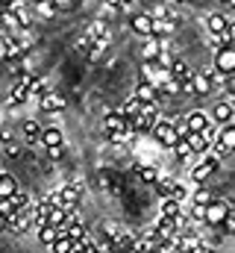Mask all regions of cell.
<instances>
[{
  "label": "cell",
  "instance_id": "5b68a950",
  "mask_svg": "<svg viewBox=\"0 0 235 253\" xmlns=\"http://www.w3.org/2000/svg\"><path fill=\"white\" fill-rule=\"evenodd\" d=\"M215 71L224 74V77L235 74V44H227L215 53Z\"/></svg>",
  "mask_w": 235,
  "mask_h": 253
},
{
  "label": "cell",
  "instance_id": "c3c4849f",
  "mask_svg": "<svg viewBox=\"0 0 235 253\" xmlns=\"http://www.w3.org/2000/svg\"><path fill=\"white\" fill-rule=\"evenodd\" d=\"M118 253H132V251H118Z\"/></svg>",
  "mask_w": 235,
  "mask_h": 253
},
{
  "label": "cell",
  "instance_id": "30bf717a",
  "mask_svg": "<svg viewBox=\"0 0 235 253\" xmlns=\"http://www.w3.org/2000/svg\"><path fill=\"white\" fill-rule=\"evenodd\" d=\"M129 27H132V33H135V36L150 39V33H153V18H150L147 12H138V15H132V18H129Z\"/></svg>",
  "mask_w": 235,
  "mask_h": 253
},
{
  "label": "cell",
  "instance_id": "8d00e7d4",
  "mask_svg": "<svg viewBox=\"0 0 235 253\" xmlns=\"http://www.w3.org/2000/svg\"><path fill=\"white\" fill-rule=\"evenodd\" d=\"M179 88H182V85H179L176 80H168V83H162V91H165V94H176Z\"/></svg>",
  "mask_w": 235,
  "mask_h": 253
},
{
  "label": "cell",
  "instance_id": "d4e9b609",
  "mask_svg": "<svg viewBox=\"0 0 235 253\" xmlns=\"http://www.w3.org/2000/svg\"><path fill=\"white\" fill-rule=\"evenodd\" d=\"M33 12H36L39 18H47V21H50V18L56 15V6H53L50 0H39V3H33Z\"/></svg>",
  "mask_w": 235,
  "mask_h": 253
},
{
  "label": "cell",
  "instance_id": "52a82bcc",
  "mask_svg": "<svg viewBox=\"0 0 235 253\" xmlns=\"http://www.w3.org/2000/svg\"><path fill=\"white\" fill-rule=\"evenodd\" d=\"M188 91H194V94L206 97V94L212 91V71H209V68L194 71V77H191V83H188Z\"/></svg>",
  "mask_w": 235,
  "mask_h": 253
},
{
  "label": "cell",
  "instance_id": "d6986e66",
  "mask_svg": "<svg viewBox=\"0 0 235 253\" xmlns=\"http://www.w3.org/2000/svg\"><path fill=\"white\" fill-rule=\"evenodd\" d=\"M182 121H185V126H188V132H200V129H206V126L212 124V118H209L206 112H188Z\"/></svg>",
  "mask_w": 235,
  "mask_h": 253
},
{
  "label": "cell",
  "instance_id": "7bdbcfd3",
  "mask_svg": "<svg viewBox=\"0 0 235 253\" xmlns=\"http://www.w3.org/2000/svg\"><path fill=\"white\" fill-rule=\"evenodd\" d=\"M6 153H9V156H21V144H18V141H9V144H6Z\"/></svg>",
  "mask_w": 235,
  "mask_h": 253
},
{
  "label": "cell",
  "instance_id": "d6a6232c",
  "mask_svg": "<svg viewBox=\"0 0 235 253\" xmlns=\"http://www.w3.org/2000/svg\"><path fill=\"white\" fill-rule=\"evenodd\" d=\"M9 200H12V206H15V209H30V197H27V194H24L21 189L15 191Z\"/></svg>",
  "mask_w": 235,
  "mask_h": 253
},
{
  "label": "cell",
  "instance_id": "4316f807",
  "mask_svg": "<svg viewBox=\"0 0 235 253\" xmlns=\"http://www.w3.org/2000/svg\"><path fill=\"white\" fill-rule=\"evenodd\" d=\"M118 112H120V115H123L126 121H129V118H135V115L141 112V100H135V97H129V100H126V103H123V106H120Z\"/></svg>",
  "mask_w": 235,
  "mask_h": 253
},
{
  "label": "cell",
  "instance_id": "816d5d0a",
  "mask_svg": "<svg viewBox=\"0 0 235 253\" xmlns=\"http://www.w3.org/2000/svg\"><path fill=\"white\" fill-rule=\"evenodd\" d=\"M174 3H182V0H174Z\"/></svg>",
  "mask_w": 235,
  "mask_h": 253
},
{
  "label": "cell",
  "instance_id": "836d02e7",
  "mask_svg": "<svg viewBox=\"0 0 235 253\" xmlns=\"http://www.w3.org/2000/svg\"><path fill=\"white\" fill-rule=\"evenodd\" d=\"M171 150L176 153V159H188V156H191V147H188V141H185V138H179Z\"/></svg>",
  "mask_w": 235,
  "mask_h": 253
},
{
  "label": "cell",
  "instance_id": "9c48e42d",
  "mask_svg": "<svg viewBox=\"0 0 235 253\" xmlns=\"http://www.w3.org/2000/svg\"><path fill=\"white\" fill-rule=\"evenodd\" d=\"M168 74H171V80H176L185 91H188V83H191V77H194V71L188 68V62H182V59H174L171 68H168Z\"/></svg>",
  "mask_w": 235,
  "mask_h": 253
},
{
  "label": "cell",
  "instance_id": "8fae6325",
  "mask_svg": "<svg viewBox=\"0 0 235 253\" xmlns=\"http://www.w3.org/2000/svg\"><path fill=\"white\" fill-rule=\"evenodd\" d=\"M30 227H33V209H18L6 230H12V233H18V236H21V233H27Z\"/></svg>",
  "mask_w": 235,
  "mask_h": 253
},
{
  "label": "cell",
  "instance_id": "cb8c5ba5",
  "mask_svg": "<svg viewBox=\"0 0 235 253\" xmlns=\"http://www.w3.org/2000/svg\"><path fill=\"white\" fill-rule=\"evenodd\" d=\"M56 239H59V230H56V227H50V224L39 227V242H41L44 248H50V245H53Z\"/></svg>",
  "mask_w": 235,
  "mask_h": 253
},
{
  "label": "cell",
  "instance_id": "ffe728a7",
  "mask_svg": "<svg viewBox=\"0 0 235 253\" xmlns=\"http://www.w3.org/2000/svg\"><path fill=\"white\" fill-rule=\"evenodd\" d=\"M174 24H176L174 18H153V33H150V36L165 42V39L174 33Z\"/></svg>",
  "mask_w": 235,
  "mask_h": 253
},
{
  "label": "cell",
  "instance_id": "f1b7e54d",
  "mask_svg": "<svg viewBox=\"0 0 235 253\" xmlns=\"http://www.w3.org/2000/svg\"><path fill=\"white\" fill-rule=\"evenodd\" d=\"M138 177H141V183H150V186L159 183V171H156V165H141V168H138Z\"/></svg>",
  "mask_w": 235,
  "mask_h": 253
},
{
  "label": "cell",
  "instance_id": "f546056e",
  "mask_svg": "<svg viewBox=\"0 0 235 253\" xmlns=\"http://www.w3.org/2000/svg\"><path fill=\"white\" fill-rule=\"evenodd\" d=\"M212 200H215V194H212V191L206 189V186H200V189L194 191V206H200V209H206V206H209Z\"/></svg>",
  "mask_w": 235,
  "mask_h": 253
},
{
  "label": "cell",
  "instance_id": "ba28073f",
  "mask_svg": "<svg viewBox=\"0 0 235 253\" xmlns=\"http://www.w3.org/2000/svg\"><path fill=\"white\" fill-rule=\"evenodd\" d=\"M85 39H88V42H103V44H109V42H112V30H109L106 21H91L88 30H85Z\"/></svg>",
  "mask_w": 235,
  "mask_h": 253
},
{
  "label": "cell",
  "instance_id": "3957f363",
  "mask_svg": "<svg viewBox=\"0 0 235 253\" xmlns=\"http://www.w3.org/2000/svg\"><path fill=\"white\" fill-rule=\"evenodd\" d=\"M215 156H230L235 153V124H224L221 126V132H218V138H215Z\"/></svg>",
  "mask_w": 235,
  "mask_h": 253
},
{
  "label": "cell",
  "instance_id": "4dcf8cb0",
  "mask_svg": "<svg viewBox=\"0 0 235 253\" xmlns=\"http://www.w3.org/2000/svg\"><path fill=\"white\" fill-rule=\"evenodd\" d=\"M162 215H165V218H179V215H182V212H179V200H171V197L162 200Z\"/></svg>",
  "mask_w": 235,
  "mask_h": 253
},
{
  "label": "cell",
  "instance_id": "11a10c76",
  "mask_svg": "<svg viewBox=\"0 0 235 253\" xmlns=\"http://www.w3.org/2000/svg\"><path fill=\"white\" fill-rule=\"evenodd\" d=\"M0 174H3V171H0Z\"/></svg>",
  "mask_w": 235,
  "mask_h": 253
},
{
  "label": "cell",
  "instance_id": "bcb514c9",
  "mask_svg": "<svg viewBox=\"0 0 235 253\" xmlns=\"http://www.w3.org/2000/svg\"><path fill=\"white\" fill-rule=\"evenodd\" d=\"M6 227H9V218H6V215H3V212H0V233H3V230H6Z\"/></svg>",
  "mask_w": 235,
  "mask_h": 253
},
{
  "label": "cell",
  "instance_id": "ac0fdd59",
  "mask_svg": "<svg viewBox=\"0 0 235 253\" xmlns=\"http://www.w3.org/2000/svg\"><path fill=\"white\" fill-rule=\"evenodd\" d=\"M39 144H44V147H59V144H65V135H62L59 126H41Z\"/></svg>",
  "mask_w": 235,
  "mask_h": 253
},
{
  "label": "cell",
  "instance_id": "f6af8a7d",
  "mask_svg": "<svg viewBox=\"0 0 235 253\" xmlns=\"http://www.w3.org/2000/svg\"><path fill=\"white\" fill-rule=\"evenodd\" d=\"M227 88L235 94V74H230V77H227Z\"/></svg>",
  "mask_w": 235,
  "mask_h": 253
},
{
  "label": "cell",
  "instance_id": "484cf974",
  "mask_svg": "<svg viewBox=\"0 0 235 253\" xmlns=\"http://www.w3.org/2000/svg\"><path fill=\"white\" fill-rule=\"evenodd\" d=\"M50 251H53V253H74V242H71V239L59 230V239L50 245Z\"/></svg>",
  "mask_w": 235,
  "mask_h": 253
},
{
  "label": "cell",
  "instance_id": "d590c367",
  "mask_svg": "<svg viewBox=\"0 0 235 253\" xmlns=\"http://www.w3.org/2000/svg\"><path fill=\"white\" fill-rule=\"evenodd\" d=\"M209 42H212V44H215V47H218V50H221V47H227V44H230V39H227V33H221V36H209Z\"/></svg>",
  "mask_w": 235,
  "mask_h": 253
},
{
  "label": "cell",
  "instance_id": "7402d4cb",
  "mask_svg": "<svg viewBox=\"0 0 235 253\" xmlns=\"http://www.w3.org/2000/svg\"><path fill=\"white\" fill-rule=\"evenodd\" d=\"M15 191H18V180H15V177H9V174H0V200L12 197Z\"/></svg>",
  "mask_w": 235,
  "mask_h": 253
},
{
  "label": "cell",
  "instance_id": "4fadbf2b",
  "mask_svg": "<svg viewBox=\"0 0 235 253\" xmlns=\"http://www.w3.org/2000/svg\"><path fill=\"white\" fill-rule=\"evenodd\" d=\"M212 121H215V124H233L235 121L233 103H230V100H221V103L212 109Z\"/></svg>",
  "mask_w": 235,
  "mask_h": 253
},
{
  "label": "cell",
  "instance_id": "83f0119b",
  "mask_svg": "<svg viewBox=\"0 0 235 253\" xmlns=\"http://www.w3.org/2000/svg\"><path fill=\"white\" fill-rule=\"evenodd\" d=\"M185 141H188V147H191V156H194V153H209V144L200 138V132H191Z\"/></svg>",
  "mask_w": 235,
  "mask_h": 253
},
{
  "label": "cell",
  "instance_id": "1f68e13d",
  "mask_svg": "<svg viewBox=\"0 0 235 253\" xmlns=\"http://www.w3.org/2000/svg\"><path fill=\"white\" fill-rule=\"evenodd\" d=\"M218 132H221V126L212 121V124L206 126V129H200V138H203V141H206V144L212 147V144H215V138H218Z\"/></svg>",
  "mask_w": 235,
  "mask_h": 253
},
{
  "label": "cell",
  "instance_id": "7a4b0ae2",
  "mask_svg": "<svg viewBox=\"0 0 235 253\" xmlns=\"http://www.w3.org/2000/svg\"><path fill=\"white\" fill-rule=\"evenodd\" d=\"M230 209H233V206H230L227 200H218V197H215V200L203 209V221H206L209 227H221V224L230 218Z\"/></svg>",
  "mask_w": 235,
  "mask_h": 253
},
{
  "label": "cell",
  "instance_id": "603a6c76",
  "mask_svg": "<svg viewBox=\"0 0 235 253\" xmlns=\"http://www.w3.org/2000/svg\"><path fill=\"white\" fill-rule=\"evenodd\" d=\"M24 138L30 141V144H39V138H41V126H39V121H24Z\"/></svg>",
  "mask_w": 235,
  "mask_h": 253
},
{
  "label": "cell",
  "instance_id": "ee69618b",
  "mask_svg": "<svg viewBox=\"0 0 235 253\" xmlns=\"http://www.w3.org/2000/svg\"><path fill=\"white\" fill-rule=\"evenodd\" d=\"M227 39H230V44H235V21L227 27Z\"/></svg>",
  "mask_w": 235,
  "mask_h": 253
},
{
  "label": "cell",
  "instance_id": "2e32d148",
  "mask_svg": "<svg viewBox=\"0 0 235 253\" xmlns=\"http://www.w3.org/2000/svg\"><path fill=\"white\" fill-rule=\"evenodd\" d=\"M135 100H141V103H156L159 100V88L156 85H150L147 80H141L138 85H135V94H132Z\"/></svg>",
  "mask_w": 235,
  "mask_h": 253
},
{
  "label": "cell",
  "instance_id": "9a60e30c",
  "mask_svg": "<svg viewBox=\"0 0 235 253\" xmlns=\"http://www.w3.org/2000/svg\"><path fill=\"white\" fill-rule=\"evenodd\" d=\"M44 91H50V88H47V80L30 74V77H27V100H39Z\"/></svg>",
  "mask_w": 235,
  "mask_h": 253
},
{
  "label": "cell",
  "instance_id": "e0dca14e",
  "mask_svg": "<svg viewBox=\"0 0 235 253\" xmlns=\"http://www.w3.org/2000/svg\"><path fill=\"white\" fill-rule=\"evenodd\" d=\"M27 77H30V74H21V80L12 85V91H9V106L27 103Z\"/></svg>",
  "mask_w": 235,
  "mask_h": 253
},
{
  "label": "cell",
  "instance_id": "e575fe53",
  "mask_svg": "<svg viewBox=\"0 0 235 253\" xmlns=\"http://www.w3.org/2000/svg\"><path fill=\"white\" fill-rule=\"evenodd\" d=\"M147 15H150V18H171V6H168V3H159V6H156L153 12H147Z\"/></svg>",
  "mask_w": 235,
  "mask_h": 253
},
{
  "label": "cell",
  "instance_id": "60d3db41",
  "mask_svg": "<svg viewBox=\"0 0 235 253\" xmlns=\"http://www.w3.org/2000/svg\"><path fill=\"white\" fill-rule=\"evenodd\" d=\"M0 141H3V144L15 141V138H12V129H9V126H3V124H0Z\"/></svg>",
  "mask_w": 235,
  "mask_h": 253
},
{
  "label": "cell",
  "instance_id": "7dc6e473",
  "mask_svg": "<svg viewBox=\"0 0 235 253\" xmlns=\"http://www.w3.org/2000/svg\"><path fill=\"white\" fill-rule=\"evenodd\" d=\"M230 218H233V221H235V209H230Z\"/></svg>",
  "mask_w": 235,
  "mask_h": 253
},
{
  "label": "cell",
  "instance_id": "277c9868",
  "mask_svg": "<svg viewBox=\"0 0 235 253\" xmlns=\"http://www.w3.org/2000/svg\"><path fill=\"white\" fill-rule=\"evenodd\" d=\"M153 132V138H156V144H162V147H174L176 141H179V135H176V126L174 121H156V126L150 129Z\"/></svg>",
  "mask_w": 235,
  "mask_h": 253
},
{
  "label": "cell",
  "instance_id": "ab89813d",
  "mask_svg": "<svg viewBox=\"0 0 235 253\" xmlns=\"http://www.w3.org/2000/svg\"><path fill=\"white\" fill-rule=\"evenodd\" d=\"M50 3L56 6V12L59 9H74V6H77V0H50Z\"/></svg>",
  "mask_w": 235,
  "mask_h": 253
},
{
  "label": "cell",
  "instance_id": "db71d44e",
  "mask_svg": "<svg viewBox=\"0 0 235 253\" xmlns=\"http://www.w3.org/2000/svg\"><path fill=\"white\" fill-rule=\"evenodd\" d=\"M33 3H39V0H33Z\"/></svg>",
  "mask_w": 235,
  "mask_h": 253
},
{
  "label": "cell",
  "instance_id": "8992f818",
  "mask_svg": "<svg viewBox=\"0 0 235 253\" xmlns=\"http://www.w3.org/2000/svg\"><path fill=\"white\" fill-rule=\"evenodd\" d=\"M65 106H68V100H65V94H62V91H44V94L39 97V109H41V112H47V115L62 112Z\"/></svg>",
  "mask_w": 235,
  "mask_h": 253
},
{
  "label": "cell",
  "instance_id": "f35d334b",
  "mask_svg": "<svg viewBox=\"0 0 235 253\" xmlns=\"http://www.w3.org/2000/svg\"><path fill=\"white\" fill-rule=\"evenodd\" d=\"M188 191H185V186H179V183H174V191H171V200H182Z\"/></svg>",
  "mask_w": 235,
  "mask_h": 253
},
{
  "label": "cell",
  "instance_id": "681fc988",
  "mask_svg": "<svg viewBox=\"0 0 235 253\" xmlns=\"http://www.w3.org/2000/svg\"><path fill=\"white\" fill-rule=\"evenodd\" d=\"M230 236H235V227H233V233H230Z\"/></svg>",
  "mask_w": 235,
  "mask_h": 253
},
{
  "label": "cell",
  "instance_id": "44dd1931",
  "mask_svg": "<svg viewBox=\"0 0 235 253\" xmlns=\"http://www.w3.org/2000/svg\"><path fill=\"white\" fill-rule=\"evenodd\" d=\"M227 27H230V21L224 18V15H209L206 18V30H209V36H221V33H227Z\"/></svg>",
  "mask_w": 235,
  "mask_h": 253
},
{
  "label": "cell",
  "instance_id": "7c38bea8",
  "mask_svg": "<svg viewBox=\"0 0 235 253\" xmlns=\"http://www.w3.org/2000/svg\"><path fill=\"white\" fill-rule=\"evenodd\" d=\"M153 230L159 233L162 242H168V239H174L176 233H179V218H165V215H159V221H156Z\"/></svg>",
  "mask_w": 235,
  "mask_h": 253
},
{
  "label": "cell",
  "instance_id": "5bb4252c",
  "mask_svg": "<svg viewBox=\"0 0 235 253\" xmlns=\"http://www.w3.org/2000/svg\"><path fill=\"white\" fill-rule=\"evenodd\" d=\"M162 47H165V42L162 39H144V47H141V59L144 62H156L159 59V53H162Z\"/></svg>",
  "mask_w": 235,
  "mask_h": 253
},
{
  "label": "cell",
  "instance_id": "6da1fadb",
  "mask_svg": "<svg viewBox=\"0 0 235 253\" xmlns=\"http://www.w3.org/2000/svg\"><path fill=\"white\" fill-rule=\"evenodd\" d=\"M218 168H221V156H215V153H203V162H197V165L191 168V180H194V183H206Z\"/></svg>",
  "mask_w": 235,
  "mask_h": 253
},
{
  "label": "cell",
  "instance_id": "f907efd6",
  "mask_svg": "<svg viewBox=\"0 0 235 253\" xmlns=\"http://www.w3.org/2000/svg\"><path fill=\"white\" fill-rule=\"evenodd\" d=\"M0 115H3V106H0Z\"/></svg>",
  "mask_w": 235,
  "mask_h": 253
},
{
  "label": "cell",
  "instance_id": "b9f144b4",
  "mask_svg": "<svg viewBox=\"0 0 235 253\" xmlns=\"http://www.w3.org/2000/svg\"><path fill=\"white\" fill-rule=\"evenodd\" d=\"M103 3H106L109 9H123V6H129L132 0H103Z\"/></svg>",
  "mask_w": 235,
  "mask_h": 253
},
{
  "label": "cell",
  "instance_id": "f5cc1de1",
  "mask_svg": "<svg viewBox=\"0 0 235 253\" xmlns=\"http://www.w3.org/2000/svg\"><path fill=\"white\" fill-rule=\"evenodd\" d=\"M135 253H144V251H135Z\"/></svg>",
  "mask_w": 235,
  "mask_h": 253
},
{
  "label": "cell",
  "instance_id": "74e56055",
  "mask_svg": "<svg viewBox=\"0 0 235 253\" xmlns=\"http://www.w3.org/2000/svg\"><path fill=\"white\" fill-rule=\"evenodd\" d=\"M44 150H47L50 159H62V156H65V144H59V147H44Z\"/></svg>",
  "mask_w": 235,
  "mask_h": 253
}]
</instances>
